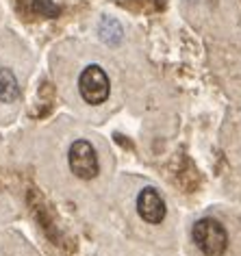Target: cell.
<instances>
[{
	"label": "cell",
	"instance_id": "cell-1",
	"mask_svg": "<svg viewBox=\"0 0 241 256\" xmlns=\"http://www.w3.org/2000/svg\"><path fill=\"white\" fill-rule=\"evenodd\" d=\"M194 243L204 256H222L228 248V232L218 220L202 217L194 226Z\"/></svg>",
	"mask_w": 241,
	"mask_h": 256
},
{
	"label": "cell",
	"instance_id": "cell-2",
	"mask_svg": "<svg viewBox=\"0 0 241 256\" xmlns=\"http://www.w3.org/2000/svg\"><path fill=\"white\" fill-rule=\"evenodd\" d=\"M68 161H70V170H72L74 176H78L80 180H92L100 174V161L96 154V148L85 142V139H78L70 146L68 152Z\"/></svg>",
	"mask_w": 241,
	"mask_h": 256
},
{
	"label": "cell",
	"instance_id": "cell-3",
	"mask_svg": "<svg viewBox=\"0 0 241 256\" xmlns=\"http://www.w3.org/2000/svg\"><path fill=\"white\" fill-rule=\"evenodd\" d=\"M78 92L87 104H102L111 92L109 76L100 66H87L78 76Z\"/></svg>",
	"mask_w": 241,
	"mask_h": 256
},
{
	"label": "cell",
	"instance_id": "cell-4",
	"mask_svg": "<svg viewBox=\"0 0 241 256\" xmlns=\"http://www.w3.org/2000/svg\"><path fill=\"white\" fill-rule=\"evenodd\" d=\"M137 213H139V217H142L144 222H148V224H161L163 220H166V213H168L166 200H163L161 194H158L156 189H152V187L139 191V196H137Z\"/></svg>",
	"mask_w": 241,
	"mask_h": 256
},
{
	"label": "cell",
	"instance_id": "cell-5",
	"mask_svg": "<svg viewBox=\"0 0 241 256\" xmlns=\"http://www.w3.org/2000/svg\"><path fill=\"white\" fill-rule=\"evenodd\" d=\"M20 98V82L7 68H0V102H14Z\"/></svg>",
	"mask_w": 241,
	"mask_h": 256
},
{
	"label": "cell",
	"instance_id": "cell-6",
	"mask_svg": "<svg viewBox=\"0 0 241 256\" xmlns=\"http://www.w3.org/2000/svg\"><path fill=\"white\" fill-rule=\"evenodd\" d=\"M98 33H100V40L104 44H109V46H118L124 37V30L120 26V22L113 20V18H102V20H100Z\"/></svg>",
	"mask_w": 241,
	"mask_h": 256
}]
</instances>
